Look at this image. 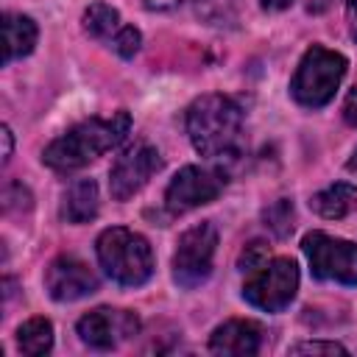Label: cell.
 I'll use <instances>...</instances> for the list:
<instances>
[{
	"instance_id": "obj_1",
	"label": "cell",
	"mask_w": 357,
	"mask_h": 357,
	"mask_svg": "<svg viewBox=\"0 0 357 357\" xmlns=\"http://www.w3.org/2000/svg\"><path fill=\"white\" fill-rule=\"evenodd\" d=\"M128 131H131L128 112H114L112 117L81 120L78 126H73L70 131H64L59 139H53L45 148L42 162L47 167H53L56 173H73V170L89 165L92 159L103 156L106 151L117 148Z\"/></svg>"
},
{
	"instance_id": "obj_2",
	"label": "cell",
	"mask_w": 357,
	"mask_h": 357,
	"mask_svg": "<svg viewBox=\"0 0 357 357\" xmlns=\"http://www.w3.org/2000/svg\"><path fill=\"white\" fill-rule=\"evenodd\" d=\"M187 134L206 159H229L243 142V109L226 95H204L187 109Z\"/></svg>"
},
{
	"instance_id": "obj_3",
	"label": "cell",
	"mask_w": 357,
	"mask_h": 357,
	"mask_svg": "<svg viewBox=\"0 0 357 357\" xmlns=\"http://www.w3.org/2000/svg\"><path fill=\"white\" fill-rule=\"evenodd\" d=\"M95 251L106 276L123 287H139L153 273V251L148 240L126 226H112L100 231Z\"/></svg>"
},
{
	"instance_id": "obj_4",
	"label": "cell",
	"mask_w": 357,
	"mask_h": 357,
	"mask_svg": "<svg viewBox=\"0 0 357 357\" xmlns=\"http://www.w3.org/2000/svg\"><path fill=\"white\" fill-rule=\"evenodd\" d=\"M346 67H349V61L340 53L312 45L301 56V61L293 73V81H290V92H293L296 103H301L307 109L326 106L335 98V92L346 75Z\"/></svg>"
},
{
	"instance_id": "obj_5",
	"label": "cell",
	"mask_w": 357,
	"mask_h": 357,
	"mask_svg": "<svg viewBox=\"0 0 357 357\" xmlns=\"http://www.w3.org/2000/svg\"><path fill=\"white\" fill-rule=\"evenodd\" d=\"M296 290H298V265L287 257H276L248 271V279L243 284V298L257 310L279 312L293 301Z\"/></svg>"
},
{
	"instance_id": "obj_6",
	"label": "cell",
	"mask_w": 357,
	"mask_h": 357,
	"mask_svg": "<svg viewBox=\"0 0 357 357\" xmlns=\"http://www.w3.org/2000/svg\"><path fill=\"white\" fill-rule=\"evenodd\" d=\"M301 248L307 254V262L315 279L357 284V243H349L324 231H310L304 234Z\"/></svg>"
},
{
	"instance_id": "obj_7",
	"label": "cell",
	"mask_w": 357,
	"mask_h": 357,
	"mask_svg": "<svg viewBox=\"0 0 357 357\" xmlns=\"http://www.w3.org/2000/svg\"><path fill=\"white\" fill-rule=\"evenodd\" d=\"M215 248H218V229L209 220L187 229L178 237V245L173 254V279L187 290L204 284L212 273Z\"/></svg>"
},
{
	"instance_id": "obj_8",
	"label": "cell",
	"mask_w": 357,
	"mask_h": 357,
	"mask_svg": "<svg viewBox=\"0 0 357 357\" xmlns=\"http://www.w3.org/2000/svg\"><path fill=\"white\" fill-rule=\"evenodd\" d=\"M223 187H226V176L220 170L187 165L167 184V190H165V209L170 215H184V212H190V209H195L201 204L215 201Z\"/></svg>"
},
{
	"instance_id": "obj_9",
	"label": "cell",
	"mask_w": 357,
	"mask_h": 357,
	"mask_svg": "<svg viewBox=\"0 0 357 357\" xmlns=\"http://www.w3.org/2000/svg\"><path fill=\"white\" fill-rule=\"evenodd\" d=\"M162 167V156L153 145L148 142H137L128 151H123V156H117V162L109 170V192L114 201H128L131 195H137L148 178Z\"/></svg>"
},
{
	"instance_id": "obj_10",
	"label": "cell",
	"mask_w": 357,
	"mask_h": 357,
	"mask_svg": "<svg viewBox=\"0 0 357 357\" xmlns=\"http://www.w3.org/2000/svg\"><path fill=\"white\" fill-rule=\"evenodd\" d=\"M78 335L89 349L106 351L117 349L120 343L131 340L139 332V318L131 310H114V307H98L86 312L78 321Z\"/></svg>"
},
{
	"instance_id": "obj_11",
	"label": "cell",
	"mask_w": 357,
	"mask_h": 357,
	"mask_svg": "<svg viewBox=\"0 0 357 357\" xmlns=\"http://www.w3.org/2000/svg\"><path fill=\"white\" fill-rule=\"evenodd\" d=\"M45 290L53 301H78L98 290V276L75 257H56L45 271Z\"/></svg>"
},
{
	"instance_id": "obj_12",
	"label": "cell",
	"mask_w": 357,
	"mask_h": 357,
	"mask_svg": "<svg viewBox=\"0 0 357 357\" xmlns=\"http://www.w3.org/2000/svg\"><path fill=\"white\" fill-rule=\"evenodd\" d=\"M262 346V329L254 321H226L209 337V351L223 357H248L257 354Z\"/></svg>"
},
{
	"instance_id": "obj_13",
	"label": "cell",
	"mask_w": 357,
	"mask_h": 357,
	"mask_svg": "<svg viewBox=\"0 0 357 357\" xmlns=\"http://www.w3.org/2000/svg\"><path fill=\"white\" fill-rule=\"evenodd\" d=\"M95 215H98V184L92 178L73 181L61 201V218L67 223H86Z\"/></svg>"
},
{
	"instance_id": "obj_14",
	"label": "cell",
	"mask_w": 357,
	"mask_h": 357,
	"mask_svg": "<svg viewBox=\"0 0 357 357\" xmlns=\"http://www.w3.org/2000/svg\"><path fill=\"white\" fill-rule=\"evenodd\" d=\"M36 22L25 14H6L3 17V39H6V56L3 61L11 64L14 59H22L36 45Z\"/></svg>"
},
{
	"instance_id": "obj_15",
	"label": "cell",
	"mask_w": 357,
	"mask_h": 357,
	"mask_svg": "<svg viewBox=\"0 0 357 357\" xmlns=\"http://www.w3.org/2000/svg\"><path fill=\"white\" fill-rule=\"evenodd\" d=\"M310 206H312L321 218H326V220L346 218V215L357 206V187L349 184V181H335V184H329L326 190L315 192L312 201H310Z\"/></svg>"
},
{
	"instance_id": "obj_16",
	"label": "cell",
	"mask_w": 357,
	"mask_h": 357,
	"mask_svg": "<svg viewBox=\"0 0 357 357\" xmlns=\"http://www.w3.org/2000/svg\"><path fill=\"white\" fill-rule=\"evenodd\" d=\"M17 349L28 357L47 354L53 349V324L47 318H31L17 329Z\"/></svg>"
},
{
	"instance_id": "obj_17",
	"label": "cell",
	"mask_w": 357,
	"mask_h": 357,
	"mask_svg": "<svg viewBox=\"0 0 357 357\" xmlns=\"http://www.w3.org/2000/svg\"><path fill=\"white\" fill-rule=\"evenodd\" d=\"M81 22H84V31H86L92 39H100V42H112V39L117 36V31L123 28L120 14H117L112 6H106V3H92V6L84 11Z\"/></svg>"
},
{
	"instance_id": "obj_18",
	"label": "cell",
	"mask_w": 357,
	"mask_h": 357,
	"mask_svg": "<svg viewBox=\"0 0 357 357\" xmlns=\"http://www.w3.org/2000/svg\"><path fill=\"white\" fill-rule=\"evenodd\" d=\"M265 226L276 234V237H287L293 231V204L287 198L276 201L273 206L265 209Z\"/></svg>"
},
{
	"instance_id": "obj_19",
	"label": "cell",
	"mask_w": 357,
	"mask_h": 357,
	"mask_svg": "<svg viewBox=\"0 0 357 357\" xmlns=\"http://www.w3.org/2000/svg\"><path fill=\"white\" fill-rule=\"evenodd\" d=\"M139 42H142L139 31H137L134 25H123V28L117 31V36L109 42V47H112L117 56H123V59H131V56L139 50Z\"/></svg>"
},
{
	"instance_id": "obj_20",
	"label": "cell",
	"mask_w": 357,
	"mask_h": 357,
	"mask_svg": "<svg viewBox=\"0 0 357 357\" xmlns=\"http://www.w3.org/2000/svg\"><path fill=\"white\" fill-rule=\"evenodd\" d=\"M271 259V248L262 243V240H254V243H248L245 248H243V254H240V271L243 273H248V271H254V268H259V265H265Z\"/></svg>"
},
{
	"instance_id": "obj_21",
	"label": "cell",
	"mask_w": 357,
	"mask_h": 357,
	"mask_svg": "<svg viewBox=\"0 0 357 357\" xmlns=\"http://www.w3.org/2000/svg\"><path fill=\"white\" fill-rule=\"evenodd\" d=\"M290 354H346L340 343H321V340H307L290 346Z\"/></svg>"
},
{
	"instance_id": "obj_22",
	"label": "cell",
	"mask_w": 357,
	"mask_h": 357,
	"mask_svg": "<svg viewBox=\"0 0 357 357\" xmlns=\"http://www.w3.org/2000/svg\"><path fill=\"white\" fill-rule=\"evenodd\" d=\"M343 117H346V123L349 126H354L357 128V86L346 95V103H343Z\"/></svg>"
},
{
	"instance_id": "obj_23",
	"label": "cell",
	"mask_w": 357,
	"mask_h": 357,
	"mask_svg": "<svg viewBox=\"0 0 357 357\" xmlns=\"http://www.w3.org/2000/svg\"><path fill=\"white\" fill-rule=\"evenodd\" d=\"M346 20H349L351 39L357 42V0H349V3H346Z\"/></svg>"
},
{
	"instance_id": "obj_24",
	"label": "cell",
	"mask_w": 357,
	"mask_h": 357,
	"mask_svg": "<svg viewBox=\"0 0 357 357\" xmlns=\"http://www.w3.org/2000/svg\"><path fill=\"white\" fill-rule=\"evenodd\" d=\"M190 0H145L148 8H156V11H167V8H176V6H184Z\"/></svg>"
},
{
	"instance_id": "obj_25",
	"label": "cell",
	"mask_w": 357,
	"mask_h": 357,
	"mask_svg": "<svg viewBox=\"0 0 357 357\" xmlns=\"http://www.w3.org/2000/svg\"><path fill=\"white\" fill-rule=\"evenodd\" d=\"M262 3V8H268V11H282V8H287L293 0H259Z\"/></svg>"
},
{
	"instance_id": "obj_26",
	"label": "cell",
	"mask_w": 357,
	"mask_h": 357,
	"mask_svg": "<svg viewBox=\"0 0 357 357\" xmlns=\"http://www.w3.org/2000/svg\"><path fill=\"white\" fill-rule=\"evenodd\" d=\"M3 142H6V151H3V162H8V156H11V131H8V126H3Z\"/></svg>"
},
{
	"instance_id": "obj_27",
	"label": "cell",
	"mask_w": 357,
	"mask_h": 357,
	"mask_svg": "<svg viewBox=\"0 0 357 357\" xmlns=\"http://www.w3.org/2000/svg\"><path fill=\"white\" fill-rule=\"evenodd\" d=\"M346 170H349V173H354V176H357V148H354V151H351V156H349V162H346Z\"/></svg>"
}]
</instances>
